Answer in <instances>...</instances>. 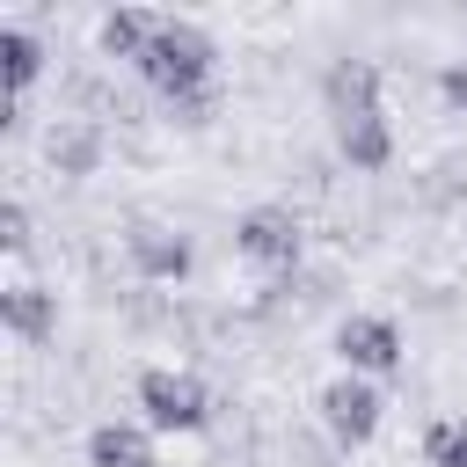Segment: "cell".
Instances as JSON below:
<instances>
[{
  "instance_id": "cell-1",
  "label": "cell",
  "mask_w": 467,
  "mask_h": 467,
  "mask_svg": "<svg viewBox=\"0 0 467 467\" xmlns=\"http://www.w3.org/2000/svg\"><path fill=\"white\" fill-rule=\"evenodd\" d=\"M139 73H146L168 102H182V109L197 117V109H204V73H212V44H204V29H190V22H161L153 44H146V58H139Z\"/></svg>"
},
{
  "instance_id": "cell-2",
  "label": "cell",
  "mask_w": 467,
  "mask_h": 467,
  "mask_svg": "<svg viewBox=\"0 0 467 467\" xmlns=\"http://www.w3.org/2000/svg\"><path fill=\"white\" fill-rule=\"evenodd\" d=\"M139 409H146V423H161V431H197V423H204V387H197L190 372H146V379H139Z\"/></svg>"
},
{
  "instance_id": "cell-3",
  "label": "cell",
  "mask_w": 467,
  "mask_h": 467,
  "mask_svg": "<svg viewBox=\"0 0 467 467\" xmlns=\"http://www.w3.org/2000/svg\"><path fill=\"white\" fill-rule=\"evenodd\" d=\"M321 416H328V431H336L343 445H365V438L379 431V394H372L365 379H328V387H321Z\"/></svg>"
},
{
  "instance_id": "cell-4",
  "label": "cell",
  "mask_w": 467,
  "mask_h": 467,
  "mask_svg": "<svg viewBox=\"0 0 467 467\" xmlns=\"http://www.w3.org/2000/svg\"><path fill=\"white\" fill-rule=\"evenodd\" d=\"M234 241H241V255H255V263H270V270H285V263H299V226H292V212H248L241 226H234Z\"/></svg>"
},
{
  "instance_id": "cell-5",
  "label": "cell",
  "mask_w": 467,
  "mask_h": 467,
  "mask_svg": "<svg viewBox=\"0 0 467 467\" xmlns=\"http://www.w3.org/2000/svg\"><path fill=\"white\" fill-rule=\"evenodd\" d=\"M336 350H343L358 372H394V365H401V336H394V321H379V314L343 321V328H336Z\"/></svg>"
},
{
  "instance_id": "cell-6",
  "label": "cell",
  "mask_w": 467,
  "mask_h": 467,
  "mask_svg": "<svg viewBox=\"0 0 467 467\" xmlns=\"http://www.w3.org/2000/svg\"><path fill=\"white\" fill-rule=\"evenodd\" d=\"M131 263H139L146 277H182V270H190V241H182L175 226H161V219H139V226H131Z\"/></svg>"
},
{
  "instance_id": "cell-7",
  "label": "cell",
  "mask_w": 467,
  "mask_h": 467,
  "mask_svg": "<svg viewBox=\"0 0 467 467\" xmlns=\"http://www.w3.org/2000/svg\"><path fill=\"white\" fill-rule=\"evenodd\" d=\"M0 321H7L22 343H44V336H51V321H58V306H51V292H44V285H7V292H0Z\"/></svg>"
},
{
  "instance_id": "cell-8",
  "label": "cell",
  "mask_w": 467,
  "mask_h": 467,
  "mask_svg": "<svg viewBox=\"0 0 467 467\" xmlns=\"http://www.w3.org/2000/svg\"><path fill=\"white\" fill-rule=\"evenodd\" d=\"M336 139L350 153V168H387L394 139H387V117L379 109H358V117H336Z\"/></svg>"
},
{
  "instance_id": "cell-9",
  "label": "cell",
  "mask_w": 467,
  "mask_h": 467,
  "mask_svg": "<svg viewBox=\"0 0 467 467\" xmlns=\"http://www.w3.org/2000/svg\"><path fill=\"white\" fill-rule=\"evenodd\" d=\"M88 467H153V445H146V431H131V423H102V431L88 438Z\"/></svg>"
},
{
  "instance_id": "cell-10",
  "label": "cell",
  "mask_w": 467,
  "mask_h": 467,
  "mask_svg": "<svg viewBox=\"0 0 467 467\" xmlns=\"http://www.w3.org/2000/svg\"><path fill=\"white\" fill-rule=\"evenodd\" d=\"M44 153H51V168H58V175H95V161H102V139H95L88 124H58V131L44 139Z\"/></svg>"
},
{
  "instance_id": "cell-11",
  "label": "cell",
  "mask_w": 467,
  "mask_h": 467,
  "mask_svg": "<svg viewBox=\"0 0 467 467\" xmlns=\"http://www.w3.org/2000/svg\"><path fill=\"white\" fill-rule=\"evenodd\" d=\"M328 102H336V117H358V109H379V80H372V66H358V58H343V66L328 73Z\"/></svg>"
},
{
  "instance_id": "cell-12",
  "label": "cell",
  "mask_w": 467,
  "mask_h": 467,
  "mask_svg": "<svg viewBox=\"0 0 467 467\" xmlns=\"http://www.w3.org/2000/svg\"><path fill=\"white\" fill-rule=\"evenodd\" d=\"M153 29H161V22H146V15H131V7H117V15H102V51H109V58H146Z\"/></svg>"
},
{
  "instance_id": "cell-13",
  "label": "cell",
  "mask_w": 467,
  "mask_h": 467,
  "mask_svg": "<svg viewBox=\"0 0 467 467\" xmlns=\"http://www.w3.org/2000/svg\"><path fill=\"white\" fill-rule=\"evenodd\" d=\"M0 58H7V88H15V95H22V88L36 80V66H44V51H36V36H29L22 22L0 29Z\"/></svg>"
},
{
  "instance_id": "cell-14",
  "label": "cell",
  "mask_w": 467,
  "mask_h": 467,
  "mask_svg": "<svg viewBox=\"0 0 467 467\" xmlns=\"http://www.w3.org/2000/svg\"><path fill=\"white\" fill-rule=\"evenodd\" d=\"M423 452H431V467H467V423H431Z\"/></svg>"
},
{
  "instance_id": "cell-15",
  "label": "cell",
  "mask_w": 467,
  "mask_h": 467,
  "mask_svg": "<svg viewBox=\"0 0 467 467\" xmlns=\"http://www.w3.org/2000/svg\"><path fill=\"white\" fill-rule=\"evenodd\" d=\"M22 241H29V212L7 204V212H0V248H22Z\"/></svg>"
},
{
  "instance_id": "cell-16",
  "label": "cell",
  "mask_w": 467,
  "mask_h": 467,
  "mask_svg": "<svg viewBox=\"0 0 467 467\" xmlns=\"http://www.w3.org/2000/svg\"><path fill=\"white\" fill-rule=\"evenodd\" d=\"M445 95H452V102H467V66H452V73H445Z\"/></svg>"
}]
</instances>
